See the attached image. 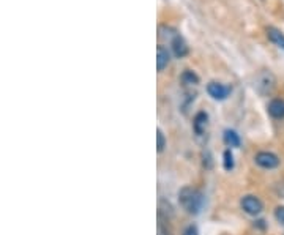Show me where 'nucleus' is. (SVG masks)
Listing matches in <instances>:
<instances>
[{"label":"nucleus","mask_w":284,"mask_h":235,"mask_svg":"<svg viewBox=\"0 0 284 235\" xmlns=\"http://www.w3.org/2000/svg\"><path fill=\"white\" fill-rule=\"evenodd\" d=\"M169 60H171L169 51L165 46H158L157 48V68H158V71L165 70L169 65Z\"/></svg>","instance_id":"obj_9"},{"label":"nucleus","mask_w":284,"mask_h":235,"mask_svg":"<svg viewBox=\"0 0 284 235\" xmlns=\"http://www.w3.org/2000/svg\"><path fill=\"white\" fill-rule=\"evenodd\" d=\"M158 235H169V233H166V232H165V229H163V224H161V221H160V224H158Z\"/></svg>","instance_id":"obj_17"},{"label":"nucleus","mask_w":284,"mask_h":235,"mask_svg":"<svg viewBox=\"0 0 284 235\" xmlns=\"http://www.w3.org/2000/svg\"><path fill=\"white\" fill-rule=\"evenodd\" d=\"M240 205H242L243 211L248 213L251 216H257L259 213L264 210V204H262V200L253 194H248V196H243L242 197V202H240Z\"/></svg>","instance_id":"obj_2"},{"label":"nucleus","mask_w":284,"mask_h":235,"mask_svg":"<svg viewBox=\"0 0 284 235\" xmlns=\"http://www.w3.org/2000/svg\"><path fill=\"white\" fill-rule=\"evenodd\" d=\"M223 158H224V161H223V166L226 170H232L234 166H235V161H234V155L231 152V148H227V150L223 153Z\"/></svg>","instance_id":"obj_13"},{"label":"nucleus","mask_w":284,"mask_h":235,"mask_svg":"<svg viewBox=\"0 0 284 235\" xmlns=\"http://www.w3.org/2000/svg\"><path fill=\"white\" fill-rule=\"evenodd\" d=\"M268 114L273 119H284V100L281 98H273L268 103Z\"/></svg>","instance_id":"obj_8"},{"label":"nucleus","mask_w":284,"mask_h":235,"mask_svg":"<svg viewBox=\"0 0 284 235\" xmlns=\"http://www.w3.org/2000/svg\"><path fill=\"white\" fill-rule=\"evenodd\" d=\"M207 92H209V95L213 100L223 101L229 97V95H231V87L221 84V82H210L209 85H207Z\"/></svg>","instance_id":"obj_4"},{"label":"nucleus","mask_w":284,"mask_h":235,"mask_svg":"<svg viewBox=\"0 0 284 235\" xmlns=\"http://www.w3.org/2000/svg\"><path fill=\"white\" fill-rule=\"evenodd\" d=\"M182 235H199V232H198V227H196L194 224H190V226L185 227Z\"/></svg>","instance_id":"obj_16"},{"label":"nucleus","mask_w":284,"mask_h":235,"mask_svg":"<svg viewBox=\"0 0 284 235\" xmlns=\"http://www.w3.org/2000/svg\"><path fill=\"white\" fill-rule=\"evenodd\" d=\"M182 82L185 85H198L199 84V76L194 71L187 70V71H183V74H182Z\"/></svg>","instance_id":"obj_12"},{"label":"nucleus","mask_w":284,"mask_h":235,"mask_svg":"<svg viewBox=\"0 0 284 235\" xmlns=\"http://www.w3.org/2000/svg\"><path fill=\"white\" fill-rule=\"evenodd\" d=\"M254 161L259 167L262 169H275L279 166V158L271 153V152H259L256 156H254Z\"/></svg>","instance_id":"obj_3"},{"label":"nucleus","mask_w":284,"mask_h":235,"mask_svg":"<svg viewBox=\"0 0 284 235\" xmlns=\"http://www.w3.org/2000/svg\"><path fill=\"white\" fill-rule=\"evenodd\" d=\"M171 48H172L174 56L179 57V59H183L185 56L188 54V51H190L187 41H185L183 37H180V35H174V38L171 41Z\"/></svg>","instance_id":"obj_6"},{"label":"nucleus","mask_w":284,"mask_h":235,"mask_svg":"<svg viewBox=\"0 0 284 235\" xmlns=\"http://www.w3.org/2000/svg\"><path fill=\"white\" fill-rule=\"evenodd\" d=\"M157 147H158V152H163L166 147V137H165V134H163L161 130L157 131Z\"/></svg>","instance_id":"obj_14"},{"label":"nucleus","mask_w":284,"mask_h":235,"mask_svg":"<svg viewBox=\"0 0 284 235\" xmlns=\"http://www.w3.org/2000/svg\"><path fill=\"white\" fill-rule=\"evenodd\" d=\"M223 139H224V144L227 147H238L240 145V136L234 130H226Z\"/></svg>","instance_id":"obj_11"},{"label":"nucleus","mask_w":284,"mask_h":235,"mask_svg":"<svg viewBox=\"0 0 284 235\" xmlns=\"http://www.w3.org/2000/svg\"><path fill=\"white\" fill-rule=\"evenodd\" d=\"M179 202L188 213L198 215L202 208V205H204V196L199 189L191 188V186H185V188L180 189V193H179Z\"/></svg>","instance_id":"obj_1"},{"label":"nucleus","mask_w":284,"mask_h":235,"mask_svg":"<svg viewBox=\"0 0 284 235\" xmlns=\"http://www.w3.org/2000/svg\"><path fill=\"white\" fill-rule=\"evenodd\" d=\"M273 87H275V78H273V74L268 71L262 73L256 81V89L259 90V93L267 95L273 90Z\"/></svg>","instance_id":"obj_5"},{"label":"nucleus","mask_w":284,"mask_h":235,"mask_svg":"<svg viewBox=\"0 0 284 235\" xmlns=\"http://www.w3.org/2000/svg\"><path fill=\"white\" fill-rule=\"evenodd\" d=\"M267 37L271 43H275V45L281 49H284V34L279 32L278 29L275 27H268L267 29Z\"/></svg>","instance_id":"obj_10"},{"label":"nucleus","mask_w":284,"mask_h":235,"mask_svg":"<svg viewBox=\"0 0 284 235\" xmlns=\"http://www.w3.org/2000/svg\"><path fill=\"white\" fill-rule=\"evenodd\" d=\"M207 125H209V115H207V112H204V111H199L198 114L194 115V120H193V130H194V133L198 134V136L204 134Z\"/></svg>","instance_id":"obj_7"},{"label":"nucleus","mask_w":284,"mask_h":235,"mask_svg":"<svg viewBox=\"0 0 284 235\" xmlns=\"http://www.w3.org/2000/svg\"><path fill=\"white\" fill-rule=\"evenodd\" d=\"M275 218H276V221H278L279 224H282V226H284V205L276 207V210H275Z\"/></svg>","instance_id":"obj_15"}]
</instances>
